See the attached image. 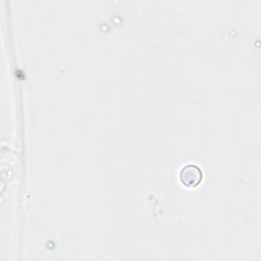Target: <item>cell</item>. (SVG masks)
Masks as SVG:
<instances>
[{
	"label": "cell",
	"instance_id": "cell-1",
	"mask_svg": "<svg viewBox=\"0 0 261 261\" xmlns=\"http://www.w3.org/2000/svg\"><path fill=\"white\" fill-rule=\"evenodd\" d=\"M202 177L203 174L201 169L195 164L185 165L179 172L180 181L186 187H196L197 185L200 184Z\"/></svg>",
	"mask_w": 261,
	"mask_h": 261
}]
</instances>
